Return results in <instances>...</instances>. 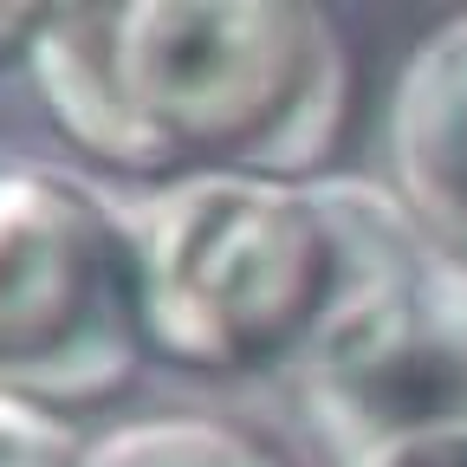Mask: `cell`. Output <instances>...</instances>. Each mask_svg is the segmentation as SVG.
<instances>
[{"mask_svg": "<svg viewBox=\"0 0 467 467\" xmlns=\"http://www.w3.org/2000/svg\"><path fill=\"white\" fill-rule=\"evenodd\" d=\"M383 182L435 241L467 260V14L409 46L383 104Z\"/></svg>", "mask_w": 467, "mask_h": 467, "instance_id": "5", "label": "cell"}, {"mask_svg": "<svg viewBox=\"0 0 467 467\" xmlns=\"http://www.w3.org/2000/svg\"><path fill=\"white\" fill-rule=\"evenodd\" d=\"M91 435L72 429V416L20 396H0V467H85Z\"/></svg>", "mask_w": 467, "mask_h": 467, "instance_id": "7", "label": "cell"}, {"mask_svg": "<svg viewBox=\"0 0 467 467\" xmlns=\"http://www.w3.org/2000/svg\"><path fill=\"white\" fill-rule=\"evenodd\" d=\"M26 78L58 137L130 175L312 182L350 110V52L285 0H104L46 7Z\"/></svg>", "mask_w": 467, "mask_h": 467, "instance_id": "1", "label": "cell"}, {"mask_svg": "<svg viewBox=\"0 0 467 467\" xmlns=\"http://www.w3.org/2000/svg\"><path fill=\"white\" fill-rule=\"evenodd\" d=\"M150 350L137 202L66 162H0V396L85 409Z\"/></svg>", "mask_w": 467, "mask_h": 467, "instance_id": "3", "label": "cell"}, {"mask_svg": "<svg viewBox=\"0 0 467 467\" xmlns=\"http://www.w3.org/2000/svg\"><path fill=\"white\" fill-rule=\"evenodd\" d=\"M358 285L292 370L306 422L337 467L467 429V260H454L389 182L358 175Z\"/></svg>", "mask_w": 467, "mask_h": 467, "instance_id": "4", "label": "cell"}, {"mask_svg": "<svg viewBox=\"0 0 467 467\" xmlns=\"http://www.w3.org/2000/svg\"><path fill=\"white\" fill-rule=\"evenodd\" d=\"M39 14L46 7H0V52H20L26 58V39L39 33Z\"/></svg>", "mask_w": 467, "mask_h": 467, "instance_id": "9", "label": "cell"}, {"mask_svg": "<svg viewBox=\"0 0 467 467\" xmlns=\"http://www.w3.org/2000/svg\"><path fill=\"white\" fill-rule=\"evenodd\" d=\"M150 350L182 370H299L364 266L358 175H175L137 202Z\"/></svg>", "mask_w": 467, "mask_h": 467, "instance_id": "2", "label": "cell"}, {"mask_svg": "<svg viewBox=\"0 0 467 467\" xmlns=\"http://www.w3.org/2000/svg\"><path fill=\"white\" fill-rule=\"evenodd\" d=\"M358 467H467V429H441V435H416V441H396Z\"/></svg>", "mask_w": 467, "mask_h": 467, "instance_id": "8", "label": "cell"}, {"mask_svg": "<svg viewBox=\"0 0 467 467\" xmlns=\"http://www.w3.org/2000/svg\"><path fill=\"white\" fill-rule=\"evenodd\" d=\"M85 467H279L254 435L214 416H137L91 435Z\"/></svg>", "mask_w": 467, "mask_h": 467, "instance_id": "6", "label": "cell"}]
</instances>
